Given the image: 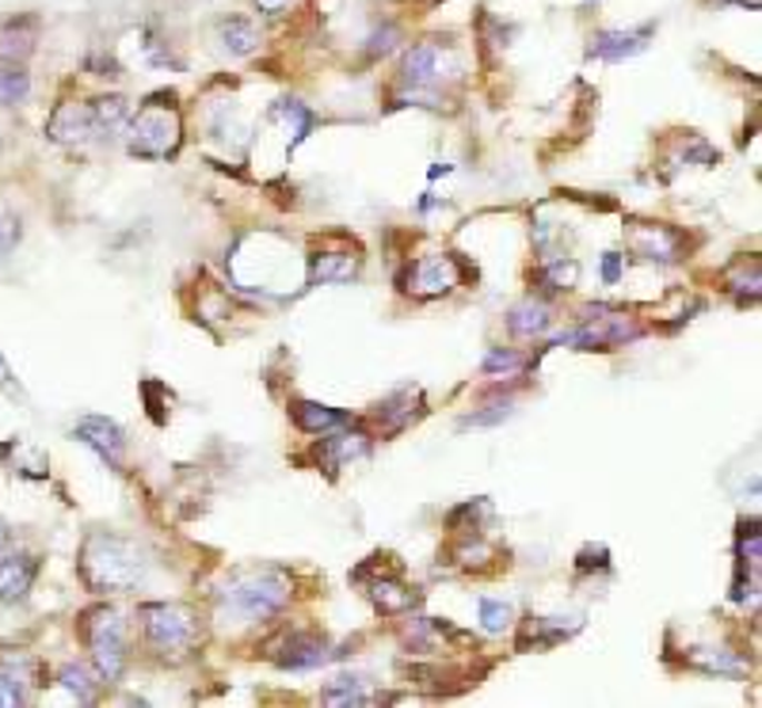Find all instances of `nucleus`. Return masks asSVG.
<instances>
[{
  "label": "nucleus",
  "instance_id": "1",
  "mask_svg": "<svg viewBox=\"0 0 762 708\" xmlns=\"http://www.w3.org/2000/svg\"><path fill=\"white\" fill-rule=\"evenodd\" d=\"M229 275L240 290L283 298V293L301 290L305 279H309V263H305L298 248L290 240H283L279 232H253L229 256Z\"/></svg>",
  "mask_w": 762,
  "mask_h": 708
},
{
  "label": "nucleus",
  "instance_id": "2",
  "mask_svg": "<svg viewBox=\"0 0 762 708\" xmlns=\"http://www.w3.org/2000/svg\"><path fill=\"white\" fill-rule=\"evenodd\" d=\"M80 579L96 595H119V590H133L146 579V557L127 537H115L107 530H96L80 545Z\"/></svg>",
  "mask_w": 762,
  "mask_h": 708
},
{
  "label": "nucleus",
  "instance_id": "3",
  "mask_svg": "<svg viewBox=\"0 0 762 708\" xmlns=\"http://www.w3.org/2000/svg\"><path fill=\"white\" fill-rule=\"evenodd\" d=\"M294 587L290 576L279 568H253V571H237L226 587L218 590V617L232 625H253L267 621V617L283 614L290 602Z\"/></svg>",
  "mask_w": 762,
  "mask_h": 708
},
{
  "label": "nucleus",
  "instance_id": "4",
  "mask_svg": "<svg viewBox=\"0 0 762 708\" xmlns=\"http://www.w3.org/2000/svg\"><path fill=\"white\" fill-rule=\"evenodd\" d=\"M179 141H184V122H179L172 96H149V100L138 107V114H130V122H127L130 157L168 160V157H176Z\"/></svg>",
  "mask_w": 762,
  "mask_h": 708
},
{
  "label": "nucleus",
  "instance_id": "5",
  "mask_svg": "<svg viewBox=\"0 0 762 708\" xmlns=\"http://www.w3.org/2000/svg\"><path fill=\"white\" fill-rule=\"evenodd\" d=\"M85 632L88 648H92V662L100 670L103 682H119L127 670V621L115 606H96L85 614Z\"/></svg>",
  "mask_w": 762,
  "mask_h": 708
},
{
  "label": "nucleus",
  "instance_id": "6",
  "mask_svg": "<svg viewBox=\"0 0 762 708\" xmlns=\"http://www.w3.org/2000/svg\"><path fill=\"white\" fill-rule=\"evenodd\" d=\"M141 629H146L149 648L160 651V656H176V651L195 648V640H199V621H195V614L176 602L141 606Z\"/></svg>",
  "mask_w": 762,
  "mask_h": 708
},
{
  "label": "nucleus",
  "instance_id": "7",
  "mask_svg": "<svg viewBox=\"0 0 762 708\" xmlns=\"http://www.w3.org/2000/svg\"><path fill=\"white\" fill-rule=\"evenodd\" d=\"M641 339V328L633 325L625 312H610L606 305H595L587 312V320L576 331H564L561 339H553V347H580V351H614Z\"/></svg>",
  "mask_w": 762,
  "mask_h": 708
},
{
  "label": "nucleus",
  "instance_id": "8",
  "mask_svg": "<svg viewBox=\"0 0 762 708\" xmlns=\"http://www.w3.org/2000/svg\"><path fill=\"white\" fill-rule=\"evenodd\" d=\"M625 248L649 263H679L686 256V237L663 221H630L625 226Z\"/></svg>",
  "mask_w": 762,
  "mask_h": 708
},
{
  "label": "nucleus",
  "instance_id": "9",
  "mask_svg": "<svg viewBox=\"0 0 762 708\" xmlns=\"http://www.w3.org/2000/svg\"><path fill=\"white\" fill-rule=\"evenodd\" d=\"M400 290L412 293V298H443L451 293L457 282H462V271H457V259L454 256H424L400 275Z\"/></svg>",
  "mask_w": 762,
  "mask_h": 708
},
{
  "label": "nucleus",
  "instance_id": "10",
  "mask_svg": "<svg viewBox=\"0 0 762 708\" xmlns=\"http://www.w3.org/2000/svg\"><path fill=\"white\" fill-rule=\"evenodd\" d=\"M336 656H344V651L331 648L320 632H290L279 648H275L271 659L286 670H313V667H325V662Z\"/></svg>",
  "mask_w": 762,
  "mask_h": 708
},
{
  "label": "nucleus",
  "instance_id": "11",
  "mask_svg": "<svg viewBox=\"0 0 762 708\" xmlns=\"http://www.w3.org/2000/svg\"><path fill=\"white\" fill-rule=\"evenodd\" d=\"M47 138L58 141L66 149H85L88 141H96L92 111L88 103H58L47 119Z\"/></svg>",
  "mask_w": 762,
  "mask_h": 708
},
{
  "label": "nucleus",
  "instance_id": "12",
  "mask_svg": "<svg viewBox=\"0 0 762 708\" xmlns=\"http://www.w3.org/2000/svg\"><path fill=\"white\" fill-rule=\"evenodd\" d=\"M73 438H77V442H85L88 450L100 453L107 465H122V453H127V435H122V427L115 423V419L85 416L73 427Z\"/></svg>",
  "mask_w": 762,
  "mask_h": 708
},
{
  "label": "nucleus",
  "instance_id": "13",
  "mask_svg": "<svg viewBox=\"0 0 762 708\" xmlns=\"http://www.w3.org/2000/svg\"><path fill=\"white\" fill-rule=\"evenodd\" d=\"M438 77H443V42H416L400 61V84L412 88V92H424Z\"/></svg>",
  "mask_w": 762,
  "mask_h": 708
},
{
  "label": "nucleus",
  "instance_id": "14",
  "mask_svg": "<svg viewBox=\"0 0 762 708\" xmlns=\"http://www.w3.org/2000/svg\"><path fill=\"white\" fill-rule=\"evenodd\" d=\"M652 34H656V23L633 27V31H598L595 39H591L587 53L598 61H625V58H636V53L649 47Z\"/></svg>",
  "mask_w": 762,
  "mask_h": 708
},
{
  "label": "nucleus",
  "instance_id": "15",
  "mask_svg": "<svg viewBox=\"0 0 762 708\" xmlns=\"http://www.w3.org/2000/svg\"><path fill=\"white\" fill-rule=\"evenodd\" d=\"M39 31H42L39 16H16V20L0 23V61H8V66H23V61L34 53Z\"/></svg>",
  "mask_w": 762,
  "mask_h": 708
},
{
  "label": "nucleus",
  "instance_id": "16",
  "mask_svg": "<svg viewBox=\"0 0 762 708\" xmlns=\"http://www.w3.org/2000/svg\"><path fill=\"white\" fill-rule=\"evenodd\" d=\"M366 453H370V438L363 430H331V435H320V446L313 450V457L328 469H344L347 461H358Z\"/></svg>",
  "mask_w": 762,
  "mask_h": 708
},
{
  "label": "nucleus",
  "instance_id": "17",
  "mask_svg": "<svg viewBox=\"0 0 762 708\" xmlns=\"http://www.w3.org/2000/svg\"><path fill=\"white\" fill-rule=\"evenodd\" d=\"M34 576H39V560L27 557V552L0 557V602H20V598H27V590L34 587Z\"/></svg>",
  "mask_w": 762,
  "mask_h": 708
},
{
  "label": "nucleus",
  "instance_id": "18",
  "mask_svg": "<svg viewBox=\"0 0 762 708\" xmlns=\"http://www.w3.org/2000/svg\"><path fill=\"white\" fill-rule=\"evenodd\" d=\"M290 416L305 435H331V430L352 427V416H347V411H336L328 405H313V400H294Z\"/></svg>",
  "mask_w": 762,
  "mask_h": 708
},
{
  "label": "nucleus",
  "instance_id": "19",
  "mask_svg": "<svg viewBox=\"0 0 762 708\" xmlns=\"http://www.w3.org/2000/svg\"><path fill=\"white\" fill-rule=\"evenodd\" d=\"M218 42L229 58H253L259 42H264V34H259V27L248 16H229V20L218 23Z\"/></svg>",
  "mask_w": 762,
  "mask_h": 708
},
{
  "label": "nucleus",
  "instance_id": "20",
  "mask_svg": "<svg viewBox=\"0 0 762 708\" xmlns=\"http://www.w3.org/2000/svg\"><path fill=\"white\" fill-rule=\"evenodd\" d=\"M358 271L355 248H325V252L309 256V279L317 282H347Z\"/></svg>",
  "mask_w": 762,
  "mask_h": 708
},
{
  "label": "nucleus",
  "instance_id": "21",
  "mask_svg": "<svg viewBox=\"0 0 762 708\" xmlns=\"http://www.w3.org/2000/svg\"><path fill=\"white\" fill-rule=\"evenodd\" d=\"M419 411H424V397H419V389L405 385L378 405V423L385 430H405L412 419H419Z\"/></svg>",
  "mask_w": 762,
  "mask_h": 708
},
{
  "label": "nucleus",
  "instance_id": "22",
  "mask_svg": "<svg viewBox=\"0 0 762 708\" xmlns=\"http://www.w3.org/2000/svg\"><path fill=\"white\" fill-rule=\"evenodd\" d=\"M366 595H370V602L378 606L385 617H400V614H408V609L416 606V590L405 587V582L393 579V576L374 579Z\"/></svg>",
  "mask_w": 762,
  "mask_h": 708
},
{
  "label": "nucleus",
  "instance_id": "23",
  "mask_svg": "<svg viewBox=\"0 0 762 708\" xmlns=\"http://www.w3.org/2000/svg\"><path fill=\"white\" fill-rule=\"evenodd\" d=\"M88 111H92L96 138H119L130 122V103L122 96H100V100L88 103Z\"/></svg>",
  "mask_w": 762,
  "mask_h": 708
},
{
  "label": "nucleus",
  "instance_id": "24",
  "mask_svg": "<svg viewBox=\"0 0 762 708\" xmlns=\"http://www.w3.org/2000/svg\"><path fill=\"white\" fill-rule=\"evenodd\" d=\"M550 325H553V309L545 301H534V298L518 301L515 309L507 312V328L523 339L542 336V331H550Z\"/></svg>",
  "mask_w": 762,
  "mask_h": 708
},
{
  "label": "nucleus",
  "instance_id": "25",
  "mask_svg": "<svg viewBox=\"0 0 762 708\" xmlns=\"http://www.w3.org/2000/svg\"><path fill=\"white\" fill-rule=\"evenodd\" d=\"M580 625H553V617H526L523 621V632H518V651H542V648H553L557 640H564L568 632H576Z\"/></svg>",
  "mask_w": 762,
  "mask_h": 708
},
{
  "label": "nucleus",
  "instance_id": "26",
  "mask_svg": "<svg viewBox=\"0 0 762 708\" xmlns=\"http://www.w3.org/2000/svg\"><path fill=\"white\" fill-rule=\"evenodd\" d=\"M580 263L576 259H564V256H550L542 263V271H537V282H545L550 286V290H557V293H564V290H576L580 286Z\"/></svg>",
  "mask_w": 762,
  "mask_h": 708
},
{
  "label": "nucleus",
  "instance_id": "27",
  "mask_svg": "<svg viewBox=\"0 0 762 708\" xmlns=\"http://www.w3.org/2000/svg\"><path fill=\"white\" fill-rule=\"evenodd\" d=\"M320 701L328 708H352V705H374V697L366 694L358 678H331V682L320 689Z\"/></svg>",
  "mask_w": 762,
  "mask_h": 708
},
{
  "label": "nucleus",
  "instance_id": "28",
  "mask_svg": "<svg viewBox=\"0 0 762 708\" xmlns=\"http://www.w3.org/2000/svg\"><path fill=\"white\" fill-rule=\"evenodd\" d=\"M690 667L710 670V675H743V670H748V662L736 659L732 651H724V648H694V651H690Z\"/></svg>",
  "mask_w": 762,
  "mask_h": 708
},
{
  "label": "nucleus",
  "instance_id": "29",
  "mask_svg": "<svg viewBox=\"0 0 762 708\" xmlns=\"http://www.w3.org/2000/svg\"><path fill=\"white\" fill-rule=\"evenodd\" d=\"M58 682H61V689H69L80 705L96 701V678H92V670L80 667V662H66V667L58 670Z\"/></svg>",
  "mask_w": 762,
  "mask_h": 708
},
{
  "label": "nucleus",
  "instance_id": "30",
  "mask_svg": "<svg viewBox=\"0 0 762 708\" xmlns=\"http://www.w3.org/2000/svg\"><path fill=\"white\" fill-rule=\"evenodd\" d=\"M271 114H275V119H283L286 127H290V133H294V138H290V149H294V146H301V141L309 138L313 114L305 111V107H301L298 100H279V103H275V111H271Z\"/></svg>",
  "mask_w": 762,
  "mask_h": 708
},
{
  "label": "nucleus",
  "instance_id": "31",
  "mask_svg": "<svg viewBox=\"0 0 762 708\" xmlns=\"http://www.w3.org/2000/svg\"><path fill=\"white\" fill-rule=\"evenodd\" d=\"M27 96H31V77L23 73V66H0V103L4 107H16L23 103Z\"/></svg>",
  "mask_w": 762,
  "mask_h": 708
},
{
  "label": "nucleus",
  "instance_id": "32",
  "mask_svg": "<svg viewBox=\"0 0 762 708\" xmlns=\"http://www.w3.org/2000/svg\"><path fill=\"white\" fill-rule=\"evenodd\" d=\"M740 267V275H729V290L740 293V301H755L759 298V259H751V271H748V259Z\"/></svg>",
  "mask_w": 762,
  "mask_h": 708
},
{
  "label": "nucleus",
  "instance_id": "33",
  "mask_svg": "<svg viewBox=\"0 0 762 708\" xmlns=\"http://www.w3.org/2000/svg\"><path fill=\"white\" fill-rule=\"evenodd\" d=\"M523 355H515V351H488L484 355V373H492V378H499V373H504V378H511V373H518L523 370Z\"/></svg>",
  "mask_w": 762,
  "mask_h": 708
},
{
  "label": "nucleus",
  "instance_id": "34",
  "mask_svg": "<svg viewBox=\"0 0 762 708\" xmlns=\"http://www.w3.org/2000/svg\"><path fill=\"white\" fill-rule=\"evenodd\" d=\"M481 625L488 632H504L511 625V606L496 602V598H481Z\"/></svg>",
  "mask_w": 762,
  "mask_h": 708
},
{
  "label": "nucleus",
  "instance_id": "35",
  "mask_svg": "<svg viewBox=\"0 0 762 708\" xmlns=\"http://www.w3.org/2000/svg\"><path fill=\"white\" fill-rule=\"evenodd\" d=\"M511 416V400H492L484 411H473V416L462 419V430L469 427H492V423H504V419Z\"/></svg>",
  "mask_w": 762,
  "mask_h": 708
},
{
  "label": "nucleus",
  "instance_id": "36",
  "mask_svg": "<svg viewBox=\"0 0 762 708\" xmlns=\"http://www.w3.org/2000/svg\"><path fill=\"white\" fill-rule=\"evenodd\" d=\"M759 560H762V537H759V526L751 522V526H743V534H740V564L743 568H755L759 571Z\"/></svg>",
  "mask_w": 762,
  "mask_h": 708
},
{
  "label": "nucleus",
  "instance_id": "37",
  "mask_svg": "<svg viewBox=\"0 0 762 708\" xmlns=\"http://www.w3.org/2000/svg\"><path fill=\"white\" fill-rule=\"evenodd\" d=\"M20 245V218L8 202H0V252H12Z\"/></svg>",
  "mask_w": 762,
  "mask_h": 708
},
{
  "label": "nucleus",
  "instance_id": "38",
  "mask_svg": "<svg viewBox=\"0 0 762 708\" xmlns=\"http://www.w3.org/2000/svg\"><path fill=\"white\" fill-rule=\"evenodd\" d=\"M27 694H23V682H16L12 675H0V708H16L23 705Z\"/></svg>",
  "mask_w": 762,
  "mask_h": 708
},
{
  "label": "nucleus",
  "instance_id": "39",
  "mask_svg": "<svg viewBox=\"0 0 762 708\" xmlns=\"http://www.w3.org/2000/svg\"><path fill=\"white\" fill-rule=\"evenodd\" d=\"M397 39H400V31L393 23H385L382 31H374V39H370V53L378 58V53H389L393 47H397Z\"/></svg>",
  "mask_w": 762,
  "mask_h": 708
},
{
  "label": "nucleus",
  "instance_id": "40",
  "mask_svg": "<svg viewBox=\"0 0 762 708\" xmlns=\"http://www.w3.org/2000/svg\"><path fill=\"white\" fill-rule=\"evenodd\" d=\"M603 279H606V282H617V279H622V256H617V252H606V256H603Z\"/></svg>",
  "mask_w": 762,
  "mask_h": 708
},
{
  "label": "nucleus",
  "instance_id": "41",
  "mask_svg": "<svg viewBox=\"0 0 762 708\" xmlns=\"http://www.w3.org/2000/svg\"><path fill=\"white\" fill-rule=\"evenodd\" d=\"M286 4H290V0H256V8L264 16H283L286 12Z\"/></svg>",
  "mask_w": 762,
  "mask_h": 708
},
{
  "label": "nucleus",
  "instance_id": "42",
  "mask_svg": "<svg viewBox=\"0 0 762 708\" xmlns=\"http://www.w3.org/2000/svg\"><path fill=\"white\" fill-rule=\"evenodd\" d=\"M716 4H740V8H751V12H755L762 0H716Z\"/></svg>",
  "mask_w": 762,
  "mask_h": 708
},
{
  "label": "nucleus",
  "instance_id": "43",
  "mask_svg": "<svg viewBox=\"0 0 762 708\" xmlns=\"http://www.w3.org/2000/svg\"><path fill=\"white\" fill-rule=\"evenodd\" d=\"M0 385H12V373H8V366H4V358H0Z\"/></svg>",
  "mask_w": 762,
  "mask_h": 708
},
{
  "label": "nucleus",
  "instance_id": "44",
  "mask_svg": "<svg viewBox=\"0 0 762 708\" xmlns=\"http://www.w3.org/2000/svg\"><path fill=\"white\" fill-rule=\"evenodd\" d=\"M4 545H8V526L0 522V549H4Z\"/></svg>",
  "mask_w": 762,
  "mask_h": 708
}]
</instances>
